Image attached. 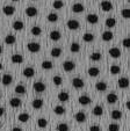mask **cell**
Returning a JSON list of instances; mask_svg holds the SVG:
<instances>
[{
    "label": "cell",
    "instance_id": "6da1fadb",
    "mask_svg": "<svg viewBox=\"0 0 130 131\" xmlns=\"http://www.w3.org/2000/svg\"><path fill=\"white\" fill-rule=\"evenodd\" d=\"M66 27L69 28L70 30H77L80 28V23H79V21L76 20V19H70L66 22Z\"/></svg>",
    "mask_w": 130,
    "mask_h": 131
},
{
    "label": "cell",
    "instance_id": "7a4b0ae2",
    "mask_svg": "<svg viewBox=\"0 0 130 131\" xmlns=\"http://www.w3.org/2000/svg\"><path fill=\"white\" fill-rule=\"evenodd\" d=\"M27 49L32 53H36V52H38L41 50V45H39V43H36V42H29L27 44Z\"/></svg>",
    "mask_w": 130,
    "mask_h": 131
},
{
    "label": "cell",
    "instance_id": "3957f363",
    "mask_svg": "<svg viewBox=\"0 0 130 131\" xmlns=\"http://www.w3.org/2000/svg\"><path fill=\"white\" fill-rule=\"evenodd\" d=\"M74 69H76V64L72 60H65L63 63V70L65 72H72Z\"/></svg>",
    "mask_w": 130,
    "mask_h": 131
},
{
    "label": "cell",
    "instance_id": "277c9868",
    "mask_svg": "<svg viewBox=\"0 0 130 131\" xmlns=\"http://www.w3.org/2000/svg\"><path fill=\"white\" fill-rule=\"evenodd\" d=\"M100 8L103 12H111V10L113 9V4H112L111 1H108V0H103L100 4Z\"/></svg>",
    "mask_w": 130,
    "mask_h": 131
},
{
    "label": "cell",
    "instance_id": "5b68a950",
    "mask_svg": "<svg viewBox=\"0 0 130 131\" xmlns=\"http://www.w3.org/2000/svg\"><path fill=\"white\" fill-rule=\"evenodd\" d=\"M33 88H34V91L36 92V93H43L47 87H45V84H43L42 81H37V82H34Z\"/></svg>",
    "mask_w": 130,
    "mask_h": 131
},
{
    "label": "cell",
    "instance_id": "8992f818",
    "mask_svg": "<svg viewBox=\"0 0 130 131\" xmlns=\"http://www.w3.org/2000/svg\"><path fill=\"white\" fill-rule=\"evenodd\" d=\"M1 82H3L4 86H9V85L13 82V77H12V74H9V73H5V74L3 75V78H1Z\"/></svg>",
    "mask_w": 130,
    "mask_h": 131
},
{
    "label": "cell",
    "instance_id": "52a82bcc",
    "mask_svg": "<svg viewBox=\"0 0 130 131\" xmlns=\"http://www.w3.org/2000/svg\"><path fill=\"white\" fill-rule=\"evenodd\" d=\"M86 21H87L88 23H91V25H96V23L99 22V16L96 14H94V13L87 14V16H86Z\"/></svg>",
    "mask_w": 130,
    "mask_h": 131
},
{
    "label": "cell",
    "instance_id": "ba28073f",
    "mask_svg": "<svg viewBox=\"0 0 130 131\" xmlns=\"http://www.w3.org/2000/svg\"><path fill=\"white\" fill-rule=\"evenodd\" d=\"M15 10L16 9H15L14 6H11V5H6V6H4V8H3L4 14L7 15V16H12V15H14Z\"/></svg>",
    "mask_w": 130,
    "mask_h": 131
},
{
    "label": "cell",
    "instance_id": "9c48e42d",
    "mask_svg": "<svg viewBox=\"0 0 130 131\" xmlns=\"http://www.w3.org/2000/svg\"><path fill=\"white\" fill-rule=\"evenodd\" d=\"M108 53H109V56H111L112 58H120L121 57V50L116 47L111 48L109 51H108Z\"/></svg>",
    "mask_w": 130,
    "mask_h": 131
},
{
    "label": "cell",
    "instance_id": "30bf717a",
    "mask_svg": "<svg viewBox=\"0 0 130 131\" xmlns=\"http://www.w3.org/2000/svg\"><path fill=\"white\" fill-rule=\"evenodd\" d=\"M25 13H26V15H27V16L34 17V16H36L38 12H37V8L36 7H34V6H29V7L26 8Z\"/></svg>",
    "mask_w": 130,
    "mask_h": 131
},
{
    "label": "cell",
    "instance_id": "8fae6325",
    "mask_svg": "<svg viewBox=\"0 0 130 131\" xmlns=\"http://www.w3.org/2000/svg\"><path fill=\"white\" fill-rule=\"evenodd\" d=\"M23 60H25L23 59V56H21L20 53H15L11 57V62H12L13 64H22Z\"/></svg>",
    "mask_w": 130,
    "mask_h": 131
},
{
    "label": "cell",
    "instance_id": "7c38bea8",
    "mask_svg": "<svg viewBox=\"0 0 130 131\" xmlns=\"http://www.w3.org/2000/svg\"><path fill=\"white\" fill-rule=\"evenodd\" d=\"M72 85H73V87L74 88H77V89H80V88H83V87L85 86L84 80L80 79V78H73V79H72Z\"/></svg>",
    "mask_w": 130,
    "mask_h": 131
},
{
    "label": "cell",
    "instance_id": "4fadbf2b",
    "mask_svg": "<svg viewBox=\"0 0 130 131\" xmlns=\"http://www.w3.org/2000/svg\"><path fill=\"white\" fill-rule=\"evenodd\" d=\"M57 99H58V101H61V102H67L70 100V94L67 92L63 91V92H61V93H58Z\"/></svg>",
    "mask_w": 130,
    "mask_h": 131
},
{
    "label": "cell",
    "instance_id": "5bb4252c",
    "mask_svg": "<svg viewBox=\"0 0 130 131\" xmlns=\"http://www.w3.org/2000/svg\"><path fill=\"white\" fill-rule=\"evenodd\" d=\"M114 37V34L111 31V30H106V31L102 32V36H101V38H102L105 42H109V41L113 40Z\"/></svg>",
    "mask_w": 130,
    "mask_h": 131
},
{
    "label": "cell",
    "instance_id": "9a60e30c",
    "mask_svg": "<svg viewBox=\"0 0 130 131\" xmlns=\"http://www.w3.org/2000/svg\"><path fill=\"white\" fill-rule=\"evenodd\" d=\"M12 26H13V29L16 30V31H21V30L25 28V23L21 20H15Z\"/></svg>",
    "mask_w": 130,
    "mask_h": 131
},
{
    "label": "cell",
    "instance_id": "2e32d148",
    "mask_svg": "<svg viewBox=\"0 0 130 131\" xmlns=\"http://www.w3.org/2000/svg\"><path fill=\"white\" fill-rule=\"evenodd\" d=\"M78 102L80 104H83V106H87V104H89L92 102L91 97L87 96V95H80L78 99Z\"/></svg>",
    "mask_w": 130,
    "mask_h": 131
},
{
    "label": "cell",
    "instance_id": "e0dca14e",
    "mask_svg": "<svg viewBox=\"0 0 130 131\" xmlns=\"http://www.w3.org/2000/svg\"><path fill=\"white\" fill-rule=\"evenodd\" d=\"M49 37L51 41H59L62 37V34H61V31H58V30H51L49 34Z\"/></svg>",
    "mask_w": 130,
    "mask_h": 131
},
{
    "label": "cell",
    "instance_id": "ac0fdd59",
    "mask_svg": "<svg viewBox=\"0 0 130 131\" xmlns=\"http://www.w3.org/2000/svg\"><path fill=\"white\" fill-rule=\"evenodd\" d=\"M22 74H23V75H25L26 78H33V77H34V75H35V70L33 69V67L28 66V67H26V69L23 70Z\"/></svg>",
    "mask_w": 130,
    "mask_h": 131
},
{
    "label": "cell",
    "instance_id": "d6986e66",
    "mask_svg": "<svg viewBox=\"0 0 130 131\" xmlns=\"http://www.w3.org/2000/svg\"><path fill=\"white\" fill-rule=\"evenodd\" d=\"M74 118H76V121L78 122V123H84V122H86V114L84 111H78V113L74 115Z\"/></svg>",
    "mask_w": 130,
    "mask_h": 131
},
{
    "label": "cell",
    "instance_id": "ffe728a7",
    "mask_svg": "<svg viewBox=\"0 0 130 131\" xmlns=\"http://www.w3.org/2000/svg\"><path fill=\"white\" fill-rule=\"evenodd\" d=\"M87 73H88L89 77L95 78V77H98L99 74H100V70H99L98 67H95V66H92V67H89V69L87 70Z\"/></svg>",
    "mask_w": 130,
    "mask_h": 131
},
{
    "label": "cell",
    "instance_id": "44dd1931",
    "mask_svg": "<svg viewBox=\"0 0 130 131\" xmlns=\"http://www.w3.org/2000/svg\"><path fill=\"white\" fill-rule=\"evenodd\" d=\"M117 86L122 89L128 88L129 87V80H128V78H120L117 81Z\"/></svg>",
    "mask_w": 130,
    "mask_h": 131
},
{
    "label": "cell",
    "instance_id": "7402d4cb",
    "mask_svg": "<svg viewBox=\"0 0 130 131\" xmlns=\"http://www.w3.org/2000/svg\"><path fill=\"white\" fill-rule=\"evenodd\" d=\"M117 95L115 94V93H109V94L107 95V97H106V100H107V102L109 104H114L117 102Z\"/></svg>",
    "mask_w": 130,
    "mask_h": 131
},
{
    "label": "cell",
    "instance_id": "603a6c76",
    "mask_svg": "<svg viewBox=\"0 0 130 131\" xmlns=\"http://www.w3.org/2000/svg\"><path fill=\"white\" fill-rule=\"evenodd\" d=\"M84 10H85V7H84L83 4L77 3V4H74V5H72V12H74V13H83Z\"/></svg>",
    "mask_w": 130,
    "mask_h": 131
},
{
    "label": "cell",
    "instance_id": "cb8c5ba5",
    "mask_svg": "<svg viewBox=\"0 0 130 131\" xmlns=\"http://www.w3.org/2000/svg\"><path fill=\"white\" fill-rule=\"evenodd\" d=\"M9 104L13 108H19V107L22 104V101L20 99H17V97H12V99L9 100Z\"/></svg>",
    "mask_w": 130,
    "mask_h": 131
},
{
    "label": "cell",
    "instance_id": "d4e9b609",
    "mask_svg": "<svg viewBox=\"0 0 130 131\" xmlns=\"http://www.w3.org/2000/svg\"><path fill=\"white\" fill-rule=\"evenodd\" d=\"M95 89L98 92H105L107 91V84L105 81H98L95 84Z\"/></svg>",
    "mask_w": 130,
    "mask_h": 131
},
{
    "label": "cell",
    "instance_id": "484cf974",
    "mask_svg": "<svg viewBox=\"0 0 130 131\" xmlns=\"http://www.w3.org/2000/svg\"><path fill=\"white\" fill-rule=\"evenodd\" d=\"M62 49L61 48H57V47H55V48H52L51 49V51H50V54H51L54 58H58L59 56H62Z\"/></svg>",
    "mask_w": 130,
    "mask_h": 131
},
{
    "label": "cell",
    "instance_id": "4316f807",
    "mask_svg": "<svg viewBox=\"0 0 130 131\" xmlns=\"http://www.w3.org/2000/svg\"><path fill=\"white\" fill-rule=\"evenodd\" d=\"M105 25L107 28H114L116 26V19H114V17H108V19H106Z\"/></svg>",
    "mask_w": 130,
    "mask_h": 131
},
{
    "label": "cell",
    "instance_id": "83f0119b",
    "mask_svg": "<svg viewBox=\"0 0 130 131\" xmlns=\"http://www.w3.org/2000/svg\"><path fill=\"white\" fill-rule=\"evenodd\" d=\"M32 104H33V108L34 109H41L42 107H43V104H44V102H43L42 99H35Z\"/></svg>",
    "mask_w": 130,
    "mask_h": 131
},
{
    "label": "cell",
    "instance_id": "f1b7e54d",
    "mask_svg": "<svg viewBox=\"0 0 130 131\" xmlns=\"http://www.w3.org/2000/svg\"><path fill=\"white\" fill-rule=\"evenodd\" d=\"M37 126H38L39 129H44L48 126V119L47 118H43V117H41V118L37 119Z\"/></svg>",
    "mask_w": 130,
    "mask_h": 131
},
{
    "label": "cell",
    "instance_id": "f546056e",
    "mask_svg": "<svg viewBox=\"0 0 130 131\" xmlns=\"http://www.w3.org/2000/svg\"><path fill=\"white\" fill-rule=\"evenodd\" d=\"M16 42V37L14 36V35H7V36L5 37V43L8 45H12L14 44V43Z\"/></svg>",
    "mask_w": 130,
    "mask_h": 131
},
{
    "label": "cell",
    "instance_id": "4dcf8cb0",
    "mask_svg": "<svg viewBox=\"0 0 130 131\" xmlns=\"http://www.w3.org/2000/svg\"><path fill=\"white\" fill-rule=\"evenodd\" d=\"M30 118L29 114H27V113H21V114L17 116V119H19L20 122H22V123H26V122H28Z\"/></svg>",
    "mask_w": 130,
    "mask_h": 131
},
{
    "label": "cell",
    "instance_id": "1f68e13d",
    "mask_svg": "<svg viewBox=\"0 0 130 131\" xmlns=\"http://www.w3.org/2000/svg\"><path fill=\"white\" fill-rule=\"evenodd\" d=\"M83 40L85 41V42H87V43L93 42L94 41V35L92 34V32H85V34L83 35Z\"/></svg>",
    "mask_w": 130,
    "mask_h": 131
},
{
    "label": "cell",
    "instance_id": "d6a6232c",
    "mask_svg": "<svg viewBox=\"0 0 130 131\" xmlns=\"http://www.w3.org/2000/svg\"><path fill=\"white\" fill-rule=\"evenodd\" d=\"M30 32H32L33 36H39L42 34V28H39L38 26H34V27L30 29Z\"/></svg>",
    "mask_w": 130,
    "mask_h": 131
},
{
    "label": "cell",
    "instance_id": "836d02e7",
    "mask_svg": "<svg viewBox=\"0 0 130 131\" xmlns=\"http://www.w3.org/2000/svg\"><path fill=\"white\" fill-rule=\"evenodd\" d=\"M80 49H81V47H80V44L79 43H72L71 44V47H70V50H71V52H73V53H78L79 51H80Z\"/></svg>",
    "mask_w": 130,
    "mask_h": 131
},
{
    "label": "cell",
    "instance_id": "e575fe53",
    "mask_svg": "<svg viewBox=\"0 0 130 131\" xmlns=\"http://www.w3.org/2000/svg\"><path fill=\"white\" fill-rule=\"evenodd\" d=\"M101 57H102V54L100 52H93L89 56V59L93 60V62H99V60H101Z\"/></svg>",
    "mask_w": 130,
    "mask_h": 131
},
{
    "label": "cell",
    "instance_id": "d590c367",
    "mask_svg": "<svg viewBox=\"0 0 130 131\" xmlns=\"http://www.w3.org/2000/svg\"><path fill=\"white\" fill-rule=\"evenodd\" d=\"M54 111L56 115H64L66 110H65V108H64L63 106H56L54 108Z\"/></svg>",
    "mask_w": 130,
    "mask_h": 131
},
{
    "label": "cell",
    "instance_id": "8d00e7d4",
    "mask_svg": "<svg viewBox=\"0 0 130 131\" xmlns=\"http://www.w3.org/2000/svg\"><path fill=\"white\" fill-rule=\"evenodd\" d=\"M112 118L113 119H120L121 117H122V111L117 110V109H115V110L112 111V114H111Z\"/></svg>",
    "mask_w": 130,
    "mask_h": 131
},
{
    "label": "cell",
    "instance_id": "74e56055",
    "mask_svg": "<svg viewBox=\"0 0 130 131\" xmlns=\"http://www.w3.org/2000/svg\"><path fill=\"white\" fill-rule=\"evenodd\" d=\"M54 67V63L50 62V60H44L42 63V69L43 70H51Z\"/></svg>",
    "mask_w": 130,
    "mask_h": 131
},
{
    "label": "cell",
    "instance_id": "f35d334b",
    "mask_svg": "<svg viewBox=\"0 0 130 131\" xmlns=\"http://www.w3.org/2000/svg\"><path fill=\"white\" fill-rule=\"evenodd\" d=\"M47 19L49 22H57V21H58V15H57L56 13H49Z\"/></svg>",
    "mask_w": 130,
    "mask_h": 131
},
{
    "label": "cell",
    "instance_id": "ab89813d",
    "mask_svg": "<svg viewBox=\"0 0 130 131\" xmlns=\"http://www.w3.org/2000/svg\"><path fill=\"white\" fill-rule=\"evenodd\" d=\"M52 7H54L55 9H62V8L64 7V3L62 0H55L54 3H52Z\"/></svg>",
    "mask_w": 130,
    "mask_h": 131
},
{
    "label": "cell",
    "instance_id": "60d3db41",
    "mask_svg": "<svg viewBox=\"0 0 130 131\" xmlns=\"http://www.w3.org/2000/svg\"><path fill=\"white\" fill-rule=\"evenodd\" d=\"M93 114L95 115V116H101V115L103 114V109L101 106H95L93 108Z\"/></svg>",
    "mask_w": 130,
    "mask_h": 131
},
{
    "label": "cell",
    "instance_id": "b9f144b4",
    "mask_svg": "<svg viewBox=\"0 0 130 131\" xmlns=\"http://www.w3.org/2000/svg\"><path fill=\"white\" fill-rule=\"evenodd\" d=\"M15 93H17V94H25L26 93V87L23 86V85H17L16 87H15Z\"/></svg>",
    "mask_w": 130,
    "mask_h": 131
},
{
    "label": "cell",
    "instance_id": "7bdbcfd3",
    "mask_svg": "<svg viewBox=\"0 0 130 131\" xmlns=\"http://www.w3.org/2000/svg\"><path fill=\"white\" fill-rule=\"evenodd\" d=\"M70 128L66 123H59L57 125V131H69Z\"/></svg>",
    "mask_w": 130,
    "mask_h": 131
},
{
    "label": "cell",
    "instance_id": "ee69618b",
    "mask_svg": "<svg viewBox=\"0 0 130 131\" xmlns=\"http://www.w3.org/2000/svg\"><path fill=\"white\" fill-rule=\"evenodd\" d=\"M120 72H121V67L118 66V65H112L111 66V73L112 74L115 75V74H118Z\"/></svg>",
    "mask_w": 130,
    "mask_h": 131
},
{
    "label": "cell",
    "instance_id": "f6af8a7d",
    "mask_svg": "<svg viewBox=\"0 0 130 131\" xmlns=\"http://www.w3.org/2000/svg\"><path fill=\"white\" fill-rule=\"evenodd\" d=\"M52 81H54V84L56 85V86H61V85L63 84V79H62V77H59V75H55V77L52 78Z\"/></svg>",
    "mask_w": 130,
    "mask_h": 131
},
{
    "label": "cell",
    "instance_id": "bcb514c9",
    "mask_svg": "<svg viewBox=\"0 0 130 131\" xmlns=\"http://www.w3.org/2000/svg\"><path fill=\"white\" fill-rule=\"evenodd\" d=\"M108 131H120V126H118V124L112 123L108 126Z\"/></svg>",
    "mask_w": 130,
    "mask_h": 131
},
{
    "label": "cell",
    "instance_id": "7dc6e473",
    "mask_svg": "<svg viewBox=\"0 0 130 131\" xmlns=\"http://www.w3.org/2000/svg\"><path fill=\"white\" fill-rule=\"evenodd\" d=\"M121 15H122L123 19H129V16H130L129 9H128V8H124V9H122V12H121Z\"/></svg>",
    "mask_w": 130,
    "mask_h": 131
},
{
    "label": "cell",
    "instance_id": "c3c4849f",
    "mask_svg": "<svg viewBox=\"0 0 130 131\" xmlns=\"http://www.w3.org/2000/svg\"><path fill=\"white\" fill-rule=\"evenodd\" d=\"M122 45L125 48V49H129V47H130V41H129V37H125L124 40L122 41Z\"/></svg>",
    "mask_w": 130,
    "mask_h": 131
},
{
    "label": "cell",
    "instance_id": "681fc988",
    "mask_svg": "<svg viewBox=\"0 0 130 131\" xmlns=\"http://www.w3.org/2000/svg\"><path fill=\"white\" fill-rule=\"evenodd\" d=\"M89 131H101V128L99 125H91L89 126Z\"/></svg>",
    "mask_w": 130,
    "mask_h": 131
},
{
    "label": "cell",
    "instance_id": "f907efd6",
    "mask_svg": "<svg viewBox=\"0 0 130 131\" xmlns=\"http://www.w3.org/2000/svg\"><path fill=\"white\" fill-rule=\"evenodd\" d=\"M4 114H5V108H4V107H0V117L4 116Z\"/></svg>",
    "mask_w": 130,
    "mask_h": 131
},
{
    "label": "cell",
    "instance_id": "816d5d0a",
    "mask_svg": "<svg viewBox=\"0 0 130 131\" xmlns=\"http://www.w3.org/2000/svg\"><path fill=\"white\" fill-rule=\"evenodd\" d=\"M12 131H22V129L19 128V126H15V128L12 129Z\"/></svg>",
    "mask_w": 130,
    "mask_h": 131
},
{
    "label": "cell",
    "instance_id": "f5cc1de1",
    "mask_svg": "<svg viewBox=\"0 0 130 131\" xmlns=\"http://www.w3.org/2000/svg\"><path fill=\"white\" fill-rule=\"evenodd\" d=\"M125 108H127V109H130V101H129V100L125 102Z\"/></svg>",
    "mask_w": 130,
    "mask_h": 131
},
{
    "label": "cell",
    "instance_id": "db71d44e",
    "mask_svg": "<svg viewBox=\"0 0 130 131\" xmlns=\"http://www.w3.org/2000/svg\"><path fill=\"white\" fill-rule=\"evenodd\" d=\"M1 70H3V64L0 63V71H1Z\"/></svg>",
    "mask_w": 130,
    "mask_h": 131
},
{
    "label": "cell",
    "instance_id": "11a10c76",
    "mask_svg": "<svg viewBox=\"0 0 130 131\" xmlns=\"http://www.w3.org/2000/svg\"><path fill=\"white\" fill-rule=\"evenodd\" d=\"M1 52H3V47L0 45V53H1Z\"/></svg>",
    "mask_w": 130,
    "mask_h": 131
},
{
    "label": "cell",
    "instance_id": "9f6ffc18",
    "mask_svg": "<svg viewBox=\"0 0 130 131\" xmlns=\"http://www.w3.org/2000/svg\"><path fill=\"white\" fill-rule=\"evenodd\" d=\"M12 1H14V3H17V1H20V0H12Z\"/></svg>",
    "mask_w": 130,
    "mask_h": 131
},
{
    "label": "cell",
    "instance_id": "6f0895ef",
    "mask_svg": "<svg viewBox=\"0 0 130 131\" xmlns=\"http://www.w3.org/2000/svg\"><path fill=\"white\" fill-rule=\"evenodd\" d=\"M0 128H1V123H0Z\"/></svg>",
    "mask_w": 130,
    "mask_h": 131
},
{
    "label": "cell",
    "instance_id": "680465c9",
    "mask_svg": "<svg viewBox=\"0 0 130 131\" xmlns=\"http://www.w3.org/2000/svg\"><path fill=\"white\" fill-rule=\"evenodd\" d=\"M0 97H1V93H0Z\"/></svg>",
    "mask_w": 130,
    "mask_h": 131
},
{
    "label": "cell",
    "instance_id": "91938a15",
    "mask_svg": "<svg viewBox=\"0 0 130 131\" xmlns=\"http://www.w3.org/2000/svg\"><path fill=\"white\" fill-rule=\"evenodd\" d=\"M34 1H35V0H34Z\"/></svg>",
    "mask_w": 130,
    "mask_h": 131
}]
</instances>
